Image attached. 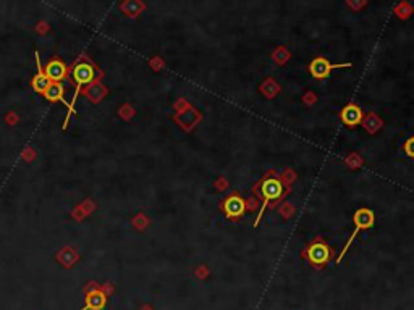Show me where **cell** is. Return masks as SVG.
<instances>
[{
	"label": "cell",
	"mask_w": 414,
	"mask_h": 310,
	"mask_svg": "<svg viewBox=\"0 0 414 310\" xmlns=\"http://www.w3.org/2000/svg\"><path fill=\"white\" fill-rule=\"evenodd\" d=\"M104 78V73L102 70H100L96 63H94L88 55L86 54H81L75 60V63L71 65L70 68V73H68V79L70 83L75 86V97H73V102L70 104V109H71V113L75 112V100L78 97V94H81V91L84 88H88L92 83H97L100 79Z\"/></svg>",
	"instance_id": "obj_1"
},
{
	"label": "cell",
	"mask_w": 414,
	"mask_h": 310,
	"mask_svg": "<svg viewBox=\"0 0 414 310\" xmlns=\"http://www.w3.org/2000/svg\"><path fill=\"white\" fill-rule=\"evenodd\" d=\"M372 225H374V213H372V210H369V208H359V210L354 213V231H353L350 239H348V242H346V246L343 247V250H341L340 258H337V262H340L341 258H343V255L346 254V250L350 249L351 242L354 241V237L359 234L361 229H367V228H370Z\"/></svg>",
	"instance_id": "obj_2"
},
{
	"label": "cell",
	"mask_w": 414,
	"mask_h": 310,
	"mask_svg": "<svg viewBox=\"0 0 414 310\" xmlns=\"http://www.w3.org/2000/svg\"><path fill=\"white\" fill-rule=\"evenodd\" d=\"M42 70H44L46 76L52 83H62L63 79L68 78V73H70V68L59 59V57H54V59H50Z\"/></svg>",
	"instance_id": "obj_3"
},
{
	"label": "cell",
	"mask_w": 414,
	"mask_h": 310,
	"mask_svg": "<svg viewBox=\"0 0 414 310\" xmlns=\"http://www.w3.org/2000/svg\"><path fill=\"white\" fill-rule=\"evenodd\" d=\"M351 67V63H338V65H332L329 60L325 59H316L312 60V63L309 65V70H311V75L314 76L316 79H325L327 76L330 75L332 70L335 68H348Z\"/></svg>",
	"instance_id": "obj_4"
},
{
	"label": "cell",
	"mask_w": 414,
	"mask_h": 310,
	"mask_svg": "<svg viewBox=\"0 0 414 310\" xmlns=\"http://www.w3.org/2000/svg\"><path fill=\"white\" fill-rule=\"evenodd\" d=\"M108 295L102 291V286L96 291H86V302L81 310H102L107 305Z\"/></svg>",
	"instance_id": "obj_5"
},
{
	"label": "cell",
	"mask_w": 414,
	"mask_h": 310,
	"mask_svg": "<svg viewBox=\"0 0 414 310\" xmlns=\"http://www.w3.org/2000/svg\"><path fill=\"white\" fill-rule=\"evenodd\" d=\"M36 67H38V73L34 75L33 81H31V86L33 89L38 92V94H42L44 96V92L49 89V86L52 84V81L46 76L44 70H42V65H41V59H39V54H36Z\"/></svg>",
	"instance_id": "obj_6"
},
{
	"label": "cell",
	"mask_w": 414,
	"mask_h": 310,
	"mask_svg": "<svg viewBox=\"0 0 414 310\" xmlns=\"http://www.w3.org/2000/svg\"><path fill=\"white\" fill-rule=\"evenodd\" d=\"M308 257H309V260L314 263V265L321 266V265H324L327 260H329L330 252H329V247H327V244L316 242V244H312V246L308 249Z\"/></svg>",
	"instance_id": "obj_7"
},
{
	"label": "cell",
	"mask_w": 414,
	"mask_h": 310,
	"mask_svg": "<svg viewBox=\"0 0 414 310\" xmlns=\"http://www.w3.org/2000/svg\"><path fill=\"white\" fill-rule=\"evenodd\" d=\"M244 202L241 197H238V196H231L228 197L227 200H225V204H223V210H225V215H227L228 218H238V217H241V215L244 213Z\"/></svg>",
	"instance_id": "obj_8"
},
{
	"label": "cell",
	"mask_w": 414,
	"mask_h": 310,
	"mask_svg": "<svg viewBox=\"0 0 414 310\" xmlns=\"http://www.w3.org/2000/svg\"><path fill=\"white\" fill-rule=\"evenodd\" d=\"M282 196V184L279 179H265L262 184V197H264V207L268 200L279 199Z\"/></svg>",
	"instance_id": "obj_9"
},
{
	"label": "cell",
	"mask_w": 414,
	"mask_h": 310,
	"mask_svg": "<svg viewBox=\"0 0 414 310\" xmlns=\"http://www.w3.org/2000/svg\"><path fill=\"white\" fill-rule=\"evenodd\" d=\"M341 121L348 126H356L362 121V112L358 105H346L341 110Z\"/></svg>",
	"instance_id": "obj_10"
},
{
	"label": "cell",
	"mask_w": 414,
	"mask_h": 310,
	"mask_svg": "<svg viewBox=\"0 0 414 310\" xmlns=\"http://www.w3.org/2000/svg\"><path fill=\"white\" fill-rule=\"evenodd\" d=\"M81 94H83L84 97L91 99L94 104H97V102H100V100H102L107 96L108 89L100 81H97V83H92L91 86H88V88H84L81 91Z\"/></svg>",
	"instance_id": "obj_11"
},
{
	"label": "cell",
	"mask_w": 414,
	"mask_h": 310,
	"mask_svg": "<svg viewBox=\"0 0 414 310\" xmlns=\"http://www.w3.org/2000/svg\"><path fill=\"white\" fill-rule=\"evenodd\" d=\"M63 96H65V89H63L62 83H52L49 86V89L44 92V97L49 100V102H57V100L65 102Z\"/></svg>",
	"instance_id": "obj_12"
},
{
	"label": "cell",
	"mask_w": 414,
	"mask_h": 310,
	"mask_svg": "<svg viewBox=\"0 0 414 310\" xmlns=\"http://www.w3.org/2000/svg\"><path fill=\"white\" fill-rule=\"evenodd\" d=\"M120 9L123 10V13L131 18H136L140 13L144 10V4L137 2V0H128V2H123L120 5Z\"/></svg>",
	"instance_id": "obj_13"
},
{
	"label": "cell",
	"mask_w": 414,
	"mask_h": 310,
	"mask_svg": "<svg viewBox=\"0 0 414 310\" xmlns=\"http://www.w3.org/2000/svg\"><path fill=\"white\" fill-rule=\"evenodd\" d=\"M362 125H364V128L367 129L369 133H375L377 129H379L380 126H382V121H380V118L377 117L375 113H372L370 112L367 117H366V120L362 121Z\"/></svg>",
	"instance_id": "obj_14"
},
{
	"label": "cell",
	"mask_w": 414,
	"mask_h": 310,
	"mask_svg": "<svg viewBox=\"0 0 414 310\" xmlns=\"http://www.w3.org/2000/svg\"><path fill=\"white\" fill-rule=\"evenodd\" d=\"M404 150H406V154H408L409 157L414 158V136L404 142Z\"/></svg>",
	"instance_id": "obj_15"
},
{
	"label": "cell",
	"mask_w": 414,
	"mask_h": 310,
	"mask_svg": "<svg viewBox=\"0 0 414 310\" xmlns=\"http://www.w3.org/2000/svg\"><path fill=\"white\" fill-rule=\"evenodd\" d=\"M47 30H49V28H47V23H44V21L38 25V31H47Z\"/></svg>",
	"instance_id": "obj_16"
},
{
	"label": "cell",
	"mask_w": 414,
	"mask_h": 310,
	"mask_svg": "<svg viewBox=\"0 0 414 310\" xmlns=\"http://www.w3.org/2000/svg\"><path fill=\"white\" fill-rule=\"evenodd\" d=\"M140 310H154V308H152L151 305H143V307H141Z\"/></svg>",
	"instance_id": "obj_17"
}]
</instances>
